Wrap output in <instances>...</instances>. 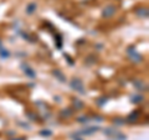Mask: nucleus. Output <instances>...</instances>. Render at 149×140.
I'll return each mask as SVG.
<instances>
[{
    "label": "nucleus",
    "instance_id": "nucleus-14",
    "mask_svg": "<svg viewBox=\"0 0 149 140\" xmlns=\"http://www.w3.org/2000/svg\"><path fill=\"white\" fill-rule=\"evenodd\" d=\"M144 98L142 96H133L132 97V102L133 103H141V102H143Z\"/></svg>",
    "mask_w": 149,
    "mask_h": 140
},
{
    "label": "nucleus",
    "instance_id": "nucleus-6",
    "mask_svg": "<svg viewBox=\"0 0 149 140\" xmlns=\"http://www.w3.org/2000/svg\"><path fill=\"white\" fill-rule=\"evenodd\" d=\"M52 74H54L56 78H58V81H60V82H66V77L63 76L62 72L60 71V69H55V71L52 72Z\"/></svg>",
    "mask_w": 149,
    "mask_h": 140
},
{
    "label": "nucleus",
    "instance_id": "nucleus-8",
    "mask_svg": "<svg viewBox=\"0 0 149 140\" xmlns=\"http://www.w3.org/2000/svg\"><path fill=\"white\" fill-rule=\"evenodd\" d=\"M21 67H22V68H24V72H26V74H27V76H30V77H32V78H34V77L36 76V74H35V72H34V71H32V69H31V68H29V67H26V66H25V64H24V63H22V64H21Z\"/></svg>",
    "mask_w": 149,
    "mask_h": 140
},
{
    "label": "nucleus",
    "instance_id": "nucleus-19",
    "mask_svg": "<svg viewBox=\"0 0 149 140\" xmlns=\"http://www.w3.org/2000/svg\"><path fill=\"white\" fill-rule=\"evenodd\" d=\"M72 138H73V140H83L82 138H78V137H74V135H72Z\"/></svg>",
    "mask_w": 149,
    "mask_h": 140
},
{
    "label": "nucleus",
    "instance_id": "nucleus-16",
    "mask_svg": "<svg viewBox=\"0 0 149 140\" xmlns=\"http://www.w3.org/2000/svg\"><path fill=\"white\" fill-rule=\"evenodd\" d=\"M88 120H90V119H88V116H80V118L77 119V122L78 123H87Z\"/></svg>",
    "mask_w": 149,
    "mask_h": 140
},
{
    "label": "nucleus",
    "instance_id": "nucleus-21",
    "mask_svg": "<svg viewBox=\"0 0 149 140\" xmlns=\"http://www.w3.org/2000/svg\"><path fill=\"white\" fill-rule=\"evenodd\" d=\"M0 44H1V42H0Z\"/></svg>",
    "mask_w": 149,
    "mask_h": 140
},
{
    "label": "nucleus",
    "instance_id": "nucleus-10",
    "mask_svg": "<svg viewBox=\"0 0 149 140\" xmlns=\"http://www.w3.org/2000/svg\"><path fill=\"white\" fill-rule=\"evenodd\" d=\"M136 14L138 16H141V17H148V10L147 9H138V10H136Z\"/></svg>",
    "mask_w": 149,
    "mask_h": 140
},
{
    "label": "nucleus",
    "instance_id": "nucleus-3",
    "mask_svg": "<svg viewBox=\"0 0 149 140\" xmlns=\"http://www.w3.org/2000/svg\"><path fill=\"white\" fill-rule=\"evenodd\" d=\"M98 129H100V128H97V127H90V128H86V129H83V130H80V132H77V134L91 135V134H93V133H96Z\"/></svg>",
    "mask_w": 149,
    "mask_h": 140
},
{
    "label": "nucleus",
    "instance_id": "nucleus-4",
    "mask_svg": "<svg viewBox=\"0 0 149 140\" xmlns=\"http://www.w3.org/2000/svg\"><path fill=\"white\" fill-rule=\"evenodd\" d=\"M133 86L136 87V89H138V91H146V88H147L142 79H134V81H133Z\"/></svg>",
    "mask_w": 149,
    "mask_h": 140
},
{
    "label": "nucleus",
    "instance_id": "nucleus-18",
    "mask_svg": "<svg viewBox=\"0 0 149 140\" xmlns=\"http://www.w3.org/2000/svg\"><path fill=\"white\" fill-rule=\"evenodd\" d=\"M114 123H116V124H124V123H125V120H124V119H123V120H120V118H117V119L114 120Z\"/></svg>",
    "mask_w": 149,
    "mask_h": 140
},
{
    "label": "nucleus",
    "instance_id": "nucleus-1",
    "mask_svg": "<svg viewBox=\"0 0 149 140\" xmlns=\"http://www.w3.org/2000/svg\"><path fill=\"white\" fill-rule=\"evenodd\" d=\"M127 53L129 55V57H130V60H132L133 62H136V63H141V62L143 61L142 55H139V53L137 52V51H136V49H133V47L128 49V50H127Z\"/></svg>",
    "mask_w": 149,
    "mask_h": 140
},
{
    "label": "nucleus",
    "instance_id": "nucleus-17",
    "mask_svg": "<svg viewBox=\"0 0 149 140\" xmlns=\"http://www.w3.org/2000/svg\"><path fill=\"white\" fill-rule=\"evenodd\" d=\"M40 134L44 135V137H50V135L52 134V132H51V130H42V132H41Z\"/></svg>",
    "mask_w": 149,
    "mask_h": 140
},
{
    "label": "nucleus",
    "instance_id": "nucleus-20",
    "mask_svg": "<svg viewBox=\"0 0 149 140\" xmlns=\"http://www.w3.org/2000/svg\"><path fill=\"white\" fill-rule=\"evenodd\" d=\"M14 140H26L25 138H19V139H14Z\"/></svg>",
    "mask_w": 149,
    "mask_h": 140
},
{
    "label": "nucleus",
    "instance_id": "nucleus-11",
    "mask_svg": "<svg viewBox=\"0 0 149 140\" xmlns=\"http://www.w3.org/2000/svg\"><path fill=\"white\" fill-rule=\"evenodd\" d=\"M35 10H36V4H35V3L29 4V5H27V8H26V12L29 14V15H31V14H34V12H35Z\"/></svg>",
    "mask_w": 149,
    "mask_h": 140
},
{
    "label": "nucleus",
    "instance_id": "nucleus-5",
    "mask_svg": "<svg viewBox=\"0 0 149 140\" xmlns=\"http://www.w3.org/2000/svg\"><path fill=\"white\" fill-rule=\"evenodd\" d=\"M114 12H116V8L112 6V5H109V6H107L104 10H103V16H104V17H109V16L113 15Z\"/></svg>",
    "mask_w": 149,
    "mask_h": 140
},
{
    "label": "nucleus",
    "instance_id": "nucleus-2",
    "mask_svg": "<svg viewBox=\"0 0 149 140\" xmlns=\"http://www.w3.org/2000/svg\"><path fill=\"white\" fill-rule=\"evenodd\" d=\"M71 87L73 88L74 91H77V92H80V93H85V87H83V83L80 78H73L72 81H71Z\"/></svg>",
    "mask_w": 149,
    "mask_h": 140
},
{
    "label": "nucleus",
    "instance_id": "nucleus-13",
    "mask_svg": "<svg viewBox=\"0 0 149 140\" xmlns=\"http://www.w3.org/2000/svg\"><path fill=\"white\" fill-rule=\"evenodd\" d=\"M0 56H1L3 58H8L9 56H10V52H9L6 49H0Z\"/></svg>",
    "mask_w": 149,
    "mask_h": 140
},
{
    "label": "nucleus",
    "instance_id": "nucleus-15",
    "mask_svg": "<svg viewBox=\"0 0 149 140\" xmlns=\"http://www.w3.org/2000/svg\"><path fill=\"white\" fill-rule=\"evenodd\" d=\"M70 115H72V110H62L61 112V116H65V118H67V116H70Z\"/></svg>",
    "mask_w": 149,
    "mask_h": 140
},
{
    "label": "nucleus",
    "instance_id": "nucleus-7",
    "mask_svg": "<svg viewBox=\"0 0 149 140\" xmlns=\"http://www.w3.org/2000/svg\"><path fill=\"white\" fill-rule=\"evenodd\" d=\"M103 133L107 135V137H116L119 132L118 130H116V129H113V128H107V129L103 130Z\"/></svg>",
    "mask_w": 149,
    "mask_h": 140
},
{
    "label": "nucleus",
    "instance_id": "nucleus-12",
    "mask_svg": "<svg viewBox=\"0 0 149 140\" xmlns=\"http://www.w3.org/2000/svg\"><path fill=\"white\" fill-rule=\"evenodd\" d=\"M73 105H74V109H82L83 108V103L80 99H77V98L73 100Z\"/></svg>",
    "mask_w": 149,
    "mask_h": 140
},
{
    "label": "nucleus",
    "instance_id": "nucleus-9",
    "mask_svg": "<svg viewBox=\"0 0 149 140\" xmlns=\"http://www.w3.org/2000/svg\"><path fill=\"white\" fill-rule=\"evenodd\" d=\"M138 116H139V112H136V113H134V112H133V113H132V114H130V115L128 116V118H127V120H128V122H129V123L137 122Z\"/></svg>",
    "mask_w": 149,
    "mask_h": 140
}]
</instances>
